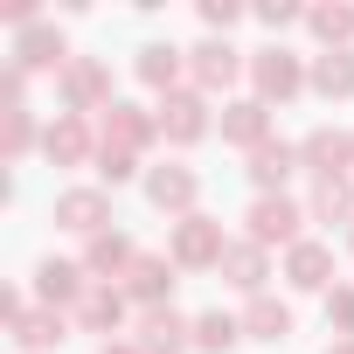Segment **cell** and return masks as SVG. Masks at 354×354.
<instances>
[{
    "mask_svg": "<svg viewBox=\"0 0 354 354\" xmlns=\"http://www.w3.org/2000/svg\"><path fill=\"white\" fill-rule=\"evenodd\" d=\"M257 21L264 28H285V21H299V8H292V0H271V8H257Z\"/></svg>",
    "mask_w": 354,
    "mask_h": 354,
    "instance_id": "obj_33",
    "label": "cell"
},
{
    "mask_svg": "<svg viewBox=\"0 0 354 354\" xmlns=\"http://www.w3.org/2000/svg\"><path fill=\"white\" fill-rule=\"evenodd\" d=\"M230 250H223V223H209V216H188L181 230H174V264H223Z\"/></svg>",
    "mask_w": 354,
    "mask_h": 354,
    "instance_id": "obj_3",
    "label": "cell"
},
{
    "mask_svg": "<svg viewBox=\"0 0 354 354\" xmlns=\"http://www.w3.org/2000/svg\"><path fill=\"white\" fill-rule=\"evenodd\" d=\"M77 319H84V326H97V333H104V326H118V319H125V292H104V285H97V292H84V299H77Z\"/></svg>",
    "mask_w": 354,
    "mask_h": 354,
    "instance_id": "obj_20",
    "label": "cell"
},
{
    "mask_svg": "<svg viewBox=\"0 0 354 354\" xmlns=\"http://www.w3.org/2000/svg\"><path fill=\"white\" fill-rule=\"evenodd\" d=\"M104 354H139V347H104Z\"/></svg>",
    "mask_w": 354,
    "mask_h": 354,
    "instance_id": "obj_34",
    "label": "cell"
},
{
    "mask_svg": "<svg viewBox=\"0 0 354 354\" xmlns=\"http://www.w3.org/2000/svg\"><path fill=\"white\" fill-rule=\"evenodd\" d=\"M118 264L132 271V243H125V236H111V230H104V236H91V250H84V271H118Z\"/></svg>",
    "mask_w": 354,
    "mask_h": 354,
    "instance_id": "obj_24",
    "label": "cell"
},
{
    "mask_svg": "<svg viewBox=\"0 0 354 354\" xmlns=\"http://www.w3.org/2000/svg\"><path fill=\"white\" fill-rule=\"evenodd\" d=\"M28 139H35L28 111H8V160H21V153H28Z\"/></svg>",
    "mask_w": 354,
    "mask_h": 354,
    "instance_id": "obj_30",
    "label": "cell"
},
{
    "mask_svg": "<svg viewBox=\"0 0 354 354\" xmlns=\"http://www.w3.org/2000/svg\"><path fill=\"white\" fill-rule=\"evenodd\" d=\"M63 63V35L56 28H21V42H15V70L28 77V70H56Z\"/></svg>",
    "mask_w": 354,
    "mask_h": 354,
    "instance_id": "obj_11",
    "label": "cell"
},
{
    "mask_svg": "<svg viewBox=\"0 0 354 354\" xmlns=\"http://www.w3.org/2000/svg\"><path fill=\"white\" fill-rule=\"evenodd\" d=\"M292 167H299V153H292L285 139H278V146H257V160H250V181H257V188L271 195V188L285 181V174H292Z\"/></svg>",
    "mask_w": 354,
    "mask_h": 354,
    "instance_id": "obj_18",
    "label": "cell"
},
{
    "mask_svg": "<svg viewBox=\"0 0 354 354\" xmlns=\"http://www.w3.org/2000/svg\"><path fill=\"white\" fill-rule=\"evenodd\" d=\"M250 77H257V91H264V97H292V91L306 84L299 56H285V49H264V56L250 63Z\"/></svg>",
    "mask_w": 354,
    "mask_h": 354,
    "instance_id": "obj_6",
    "label": "cell"
},
{
    "mask_svg": "<svg viewBox=\"0 0 354 354\" xmlns=\"http://www.w3.org/2000/svg\"><path fill=\"white\" fill-rule=\"evenodd\" d=\"M146 195H153L160 209H195V174H188V167H160L153 181H146Z\"/></svg>",
    "mask_w": 354,
    "mask_h": 354,
    "instance_id": "obj_16",
    "label": "cell"
},
{
    "mask_svg": "<svg viewBox=\"0 0 354 354\" xmlns=\"http://www.w3.org/2000/svg\"><path fill=\"white\" fill-rule=\"evenodd\" d=\"M347 153H354V139H340V132H313L299 146V160L319 174V181H326V174H347Z\"/></svg>",
    "mask_w": 354,
    "mask_h": 354,
    "instance_id": "obj_15",
    "label": "cell"
},
{
    "mask_svg": "<svg viewBox=\"0 0 354 354\" xmlns=\"http://www.w3.org/2000/svg\"><path fill=\"white\" fill-rule=\"evenodd\" d=\"M347 209H354V188H347V174H326V181L313 188V216H333V223H340Z\"/></svg>",
    "mask_w": 354,
    "mask_h": 354,
    "instance_id": "obj_26",
    "label": "cell"
},
{
    "mask_svg": "<svg viewBox=\"0 0 354 354\" xmlns=\"http://www.w3.org/2000/svg\"><path fill=\"white\" fill-rule=\"evenodd\" d=\"M313 91H326V97H354V56H347V49H326V56L313 63Z\"/></svg>",
    "mask_w": 354,
    "mask_h": 354,
    "instance_id": "obj_17",
    "label": "cell"
},
{
    "mask_svg": "<svg viewBox=\"0 0 354 354\" xmlns=\"http://www.w3.org/2000/svg\"><path fill=\"white\" fill-rule=\"evenodd\" d=\"M139 77H146L153 91H167L174 77H181V49H167V42H146V49H139Z\"/></svg>",
    "mask_w": 354,
    "mask_h": 354,
    "instance_id": "obj_21",
    "label": "cell"
},
{
    "mask_svg": "<svg viewBox=\"0 0 354 354\" xmlns=\"http://www.w3.org/2000/svg\"><path fill=\"white\" fill-rule=\"evenodd\" d=\"M97 174H104V181H132V153H118V146H97Z\"/></svg>",
    "mask_w": 354,
    "mask_h": 354,
    "instance_id": "obj_29",
    "label": "cell"
},
{
    "mask_svg": "<svg viewBox=\"0 0 354 354\" xmlns=\"http://www.w3.org/2000/svg\"><path fill=\"white\" fill-rule=\"evenodd\" d=\"M104 216H111V202H104L97 188H70V195L56 202V223H63V230H84V236H104Z\"/></svg>",
    "mask_w": 354,
    "mask_h": 354,
    "instance_id": "obj_5",
    "label": "cell"
},
{
    "mask_svg": "<svg viewBox=\"0 0 354 354\" xmlns=\"http://www.w3.org/2000/svg\"><path fill=\"white\" fill-rule=\"evenodd\" d=\"M236 333H243V319H230V313H202V319H195V347H202V354L236 347Z\"/></svg>",
    "mask_w": 354,
    "mask_h": 354,
    "instance_id": "obj_23",
    "label": "cell"
},
{
    "mask_svg": "<svg viewBox=\"0 0 354 354\" xmlns=\"http://www.w3.org/2000/svg\"><path fill=\"white\" fill-rule=\"evenodd\" d=\"M306 21H313V35H319L326 49H333V42H354V8H313Z\"/></svg>",
    "mask_w": 354,
    "mask_h": 354,
    "instance_id": "obj_28",
    "label": "cell"
},
{
    "mask_svg": "<svg viewBox=\"0 0 354 354\" xmlns=\"http://www.w3.org/2000/svg\"><path fill=\"white\" fill-rule=\"evenodd\" d=\"M104 91H111L104 63H91V56H84V63H70V70H63V97H70V111H91Z\"/></svg>",
    "mask_w": 354,
    "mask_h": 354,
    "instance_id": "obj_12",
    "label": "cell"
},
{
    "mask_svg": "<svg viewBox=\"0 0 354 354\" xmlns=\"http://www.w3.org/2000/svg\"><path fill=\"white\" fill-rule=\"evenodd\" d=\"M223 271H230V285H236V292H257V285H264V250H257V243H243V250H230V257H223Z\"/></svg>",
    "mask_w": 354,
    "mask_h": 354,
    "instance_id": "obj_25",
    "label": "cell"
},
{
    "mask_svg": "<svg viewBox=\"0 0 354 354\" xmlns=\"http://www.w3.org/2000/svg\"><path fill=\"white\" fill-rule=\"evenodd\" d=\"M42 153L49 160H63V167H77V160H91V125L77 118V111H63L49 132H42Z\"/></svg>",
    "mask_w": 354,
    "mask_h": 354,
    "instance_id": "obj_8",
    "label": "cell"
},
{
    "mask_svg": "<svg viewBox=\"0 0 354 354\" xmlns=\"http://www.w3.org/2000/svg\"><path fill=\"white\" fill-rule=\"evenodd\" d=\"M299 223H306V209H299V202L264 195V202L250 209V243H257V250H264V243H299Z\"/></svg>",
    "mask_w": 354,
    "mask_h": 354,
    "instance_id": "obj_1",
    "label": "cell"
},
{
    "mask_svg": "<svg viewBox=\"0 0 354 354\" xmlns=\"http://www.w3.org/2000/svg\"><path fill=\"white\" fill-rule=\"evenodd\" d=\"M153 132H160V118H146L139 104H111V118H104V146H118V153H139Z\"/></svg>",
    "mask_w": 354,
    "mask_h": 354,
    "instance_id": "obj_7",
    "label": "cell"
},
{
    "mask_svg": "<svg viewBox=\"0 0 354 354\" xmlns=\"http://www.w3.org/2000/svg\"><path fill=\"white\" fill-rule=\"evenodd\" d=\"M326 319H333L340 333H354V292H333V299H326Z\"/></svg>",
    "mask_w": 354,
    "mask_h": 354,
    "instance_id": "obj_31",
    "label": "cell"
},
{
    "mask_svg": "<svg viewBox=\"0 0 354 354\" xmlns=\"http://www.w3.org/2000/svg\"><path fill=\"white\" fill-rule=\"evenodd\" d=\"M236 15H243V8H236V0H202V21H209V28H230Z\"/></svg>",
    "mask_w": 354,
    "mask_h": 354,
    "instance_id": "obj_32",
    "label": "cell"
},
{
    "mask_svg": "<svg viewBox=\"0 0 354 354\" xmlns=\"http://www.w3.org/2000/svg\"><path fill=\"white\" fill-rule=\"evenodd\" d=\"M195 56V84L202 91H223V84H236V70H243V56L230 49V42H202V49H188Z\"/></svg>",
    "mask_w": 354,
    "mask_h": 354,
    "instance_id": "obj_9",
    "label": "cell"
},
{
    "mask_svg": "<svg viewBox=\"0 0 354 354\" xmlns=\"http://www.w3.org/2000/svg\"><path fill=\"white\" fill-rule=\"evenodd\" d=\"M15 333H21V347H28V354H49V347L63 340V313H35V319H21Z\"/></svg>",
    "mask_w": 354,
    "mask_h": 354,
    "instance_id": "obj_27",
    "label": "cell"
},
{
    "mask_svg": "<svg viewBox=\"0 0 354 354\" xmlns=\"http://www.w3.org/2000/svg\"><path fill=\"white\" fill-rule=\"evenodd\" d=\"M243 326H250L257 340H285V333H292V313H285L278 299H250V313H243Z\"/></svg>",
    "mask_w": 354,
    "mask_h": 354,
    "instance_id": "obj_22",
    "label": "cell"
},
{
    "mask_svg": "<svg viewBox=\"0 0 354 354\" xmlns=\"http://www.w3.org/2000/svg\"><path fill=\"white\" fill-rule=\"evenodd\" d=\"M125 278H132L125 292H132V299H146V306L160 313V299L174 292V257H132V271H125Z\"/></svg>",
    "mask_w": 354,
    "mask_h": 354,
    "instance_id": "obj_10",
    "label": "cell"
},
{
    "mask_svg": "<svg viewBox=\"0 0 354 354\" xmlns=\"http://www.w3.org/2000/svg\"><path fill=\"white\" fill-rule=\"evenodd\" d=\"M35 292H42L49 306H56V299H77V292H84V264H56V257H49V264L35 271Z\"/></svg>",
    "mask_w": 354,
    "mask_h": 354,
    "instance_id": "obj_19",
    "label": "cell"
},
{
    "mask_svg": "<svg viewBox=\"0 0 354 354\" xmlns=\"http://www.w3.org/2000/svg\"><path fill=\"white\" fill-rule=\"evenodd\" d=\"M264 132H271L264 97H243V104H230V111H223V139H236V146H264Z\"/></svg>",
    "mask_w": 354,
    "mask_h": 354,
    "instance_id": "obj_13",
    "label": "cell"
},
{
    "mask_svg": "<svg viewBox=\"0 0 354 354\" xmlns=\"http://www.w3.org/2000/svg\"><path fill=\"white\" fill-rule=\"evenodd\" d=\"M160 132H167L174 146H195V139L209 132V104H202L195 91H167V104H160Z\"/></svg>",
    "mask_w": 354,
    "mask_h": 354,
    "instance_id": "obj_2",
    "label": "cell"
},
{
    "mask_svg": "<svg viewBox=\"0 0 354 354\" xmlns=\"http://www.w3.org/2000/svg\"><path fill=\"white\" fill-rule=\"evenodd\" d=\"M326 271H333V250H326V243H292L285 278H292L299 292H319V285H326Z\"/></svg>",
    "mask_w": 354,
    "mask_h": 354,
    "instance_id": "obj_14",
    "label": "cell"
},
{
    "mask_svg": "<svg viewBox=\"0 0 354 354\" xmlns=\"http://www.w3.org/2000/svg\"><path fill=\"white\" fill-rule=\"evenodd\" d=\"M188 340H195V326L174 313V306H160V313L139 319V354H181Z\"/></svg>",
    "mask_w": 354,
    "mask_h": 354,
    "instance_id": "obj_4",
    "label": "cell"
}]
</instances>
